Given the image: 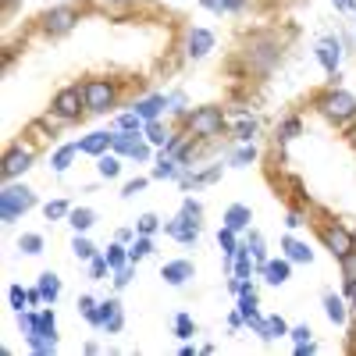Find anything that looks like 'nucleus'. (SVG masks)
<instances>
[{
	"instance_id": "37998d69",
	"label": "nucleus",
	"mask_w": 356,
	"mask_h": 356,
	"mask_svg": "<svg viewBox=\"0 0 356 356\" xmlns=\"http://www.w3.org/2000/svg\"><path fill=\"white\" fill-rule=\"evenodd\" d=\"M193 332H196L193 317H189V314H178V317H175V335H178V339H193Z\"/></svg>"
},
{
	"instance_id": "6ab92c4d",
	"label": "nucleus",
	"mask_w": 356,
	"mask_h": 356,
	"mask_svg": "<svg viewBox=\"0 0 356 356\" xmlns=\"http://www.w3.org/2000/svg\"><path fill=\"white\" fill-rule=\"evenodd\" d=\"M282 250H285V257L292 264H310L314 260V250L307 243H300V239H292V235H285V239H282Z\"/></svg>"
},
{
	"instance_id": "2eb2a0df",
	"label": "nucleus",
	"mask_w": 356,
	"mask_h": 356,
	"mask_svg": "<svg viewBox=\"0 0 356 356\" xmlns=\"http://www.w3.org/2000/svg\"><path fill=\"white\" fill-rule=\"evenodd\" d=\"M260 275H264L267 285H285L289 275H292V260L289 257L285 260H267V264H260Z\"/></svg>"
},
{
	"instance_id": "0e129e2a",
	"label": "nucleus",
	"mask_w": 356,
	"mask_h": 356,
	"mask_svg": "<svg viewBox=\"0 0 356 356\" xmlns=\"http://www.w3.org/2000/svg\"><path fill=\"white\" fill-rule=\"evenodd\" d=\"M346 139L356 146V122H353V125H346Z\"/></svg>"
},
{
	"instance_id": "7c9ffc66",
	"label": "nucleus",
	"mask_w": 356,
	"mask_h": 356,
	"mask_svg": "<svg viewBox=\"0 0 356 356\" xmlns=\"http://www.w3.org/2000/svg\"><path fill=\"white\" fill-rule=\"evenodd\" d=\"M104 257H107V264H111V271H118V267L132 264V260H129V250H125V243H122V239H118L114 246H107V253H104Z\"/></svg>"
},
{
	"instance_id": "bf43d9fd",
	"label": "nucleus",
	"mask_w": 356,
	"mask_h": 356,
	"mask_svg": "<svg viewBox=\"0 0 356 356\" xmlns=\"http://www.w3.org/2000/svg\"><path fill=\"white\" fill-rule=\"evenodd\" d=\"M310 353H317V346H314V342H303V346H296V356H310Z\"/></svg>"
},
{
	"instance_id": "aec40b11",
	"label": "nucleus",
	"mask_w": 356,
	"mask_h": 356,
	"mask_svg": "<svg viewBox=\"0 0 356 356\" xmlns=\"http://www.w3.org/2000/svg\"><path fill=\"white\" fill-rule=\"evenodd\" d=\"M324 314H328V321L332 324H346V317H349V310H346V300L342 296H335V292H324Z\"/></svg>"
},
{
	"instance_id": "c9c22d12",
	"label": "nucleus",
	"mask_w": 356,
	"mask_h": 356,
	"mask_svg": "<svg viewBox=\"0 0 356 356\" xmlns=\"http://www.w3.org/2000/svg\"><path fill=\"white\" fill-rule=\"evenodd\" d=\"M253 161H257V146L253 143H243L239 150L232 154V168H250Z\"/></svg>"
},
{
	"instance_id": "58836bf2",
	"label": "nucleus",
	"mask_w": 356,
	"mask_h": 356,
	"mask_svg": "<svg viewBox=\"0 0 356 356\" xmlns=\"http://www.w3.org/2000/svg\"><path fill=\"white\" fill-rule=\"evenodd\" d=\"M154 253V243H150V235H139V239L129 246V260L136 264V260H143V257H150Z\"/></svg>"
},
{
	"instance_id": "bb28decb",
	"label": "nucleus",
	"mask_w": 356,
	"mask_h": 356,
	"mask_svg": "<svg viewBox=\"0 0 356 356\" xmlns=\"http://www.w3.org/2000/svg\"><path fill=\"white\" fill-rule=\"evenodd\" d=\"M40 292H43L47 303H54L57 296H61V278H57L54 271H43V275H40Z\"/></svg>"
},
{
	"instance_id": "09e8293b",
	"label": "nucleus",
	"mask_w": 356,
	"mask_h": 356,
	"mask_svg": "<svg viewBox=\"0 0 356 356\" xmlns=\"http://www.w3.org/2000/svg\"><path fill=\"white\" fill-rule=\"evenodd\" d=\"M72 214V207L65 203V200H54V203H47V218L50 221H57V218H68Z\"/></svg>"
},
{
	"instance_id": "864d4df0",
	"label": "nucleus",
	"mask_w": 356,
	"mask_h": 356,
	"mask_svg": "<svg viewBox=\"0 0 356 356\" xmlns=\"http://www.w3.org/2000/svg\"><path fill=\"white\" fill-rule=\"evenodd\" d=\"M143 189H146V178H132V182L122 189V196H125V200H132V196H136V193H143Z\"/></svg>"
},
{
	"instance_id": "f704fd0d",
	"label": "nucleus",
	"mask_w": 356,
	"mask_h": 356,
	"mask_svg": "<svg viewBox=\"0 0 356 356\" xmlns=\"http://www.w3.org/2000/svg\"><path fill=\"white\" fill-rule=\"evenodd\" d=\"M143 132H146V143H150V146H164V143L171 139V132H168L161 122H146Z\"/></svg>"
},
{
	"instance_id": "6e6d98bb",
	"label": "nucleus",
	"mask_w": 356,
	"mask_h": 356,
	"mask_svg": "<svg viewBox=\"0 0 356 356\" xmlns=\"http://www.w3.org/2000/svg\"><path fill=\"white\" fill-rule=\"evenodd\" d=\"M182 211H186V214H193V218H203V207H200L196 200H186V203H182Z\"/></svg>"
},
{
	"instance_id": "c756f323",
	"label": "nucleus",
	"mask_w": 356,
	"mask_h": 356,
	"mask_svg": "<svg viewBox=\"0 0 356 356\" xmlns=\"http://www.w3.org/2000/svg\"><path fill=\"white\" fill-rule=\"evenodd\" d=\"M218 178H221V164L207 168V171H200V175H182V182H186V186H211V182H218Z\"/></svg>"
},
{
	"instance_id": "603ef678",
	"label": "nucleus",
	"mask_w": 356,
	"mask_h": 356,
	"mask_svg": "<svg viewBox=\"0 0 356 356\" xmlns=\"http://www.w3.org/2000/svg\"><path fill=\"white\" fill-rule=\"evenodd\" d=\"M132 282V267L125 264V267H118V271H114V289H125Z\"/></svg>"
},
{
	"instance_id": "680f3d73",
	"label": "nucleus",
	"mask_w": 356,
	"mask_h": 356,
	"mask_svg": "<svg viewBox=\"0 0 356 356\" xmlns=\"http://www.w3.org/2000/svg\"><path fill=\"white\" fill-rule=\"evenodd\" d=\"M346 296L353 300V310H356V282H346Z\"/></svg>"
},
{
	"instance_id": "4468645a",
	"label": "nucleus",
	"mask_w": 356,
	"mask_h": 356,
	"mask_svg": "<svg viewBox=\"0 0 356 356\" xmlns=\"http://www.w3.org/2000/svg\"><path fill=\"white\" fill-rule=\"evenodd\" d=\"M100 328H107L111 335L125 328V314H122V303L118 300H104L100 303Z\"/></svg>"
},
{
	"instance_id": "79ce46f5",
	"label": "nucleus",
	"mask_w": 356,
	"mask_h": 356,
	"mask_svg": "<svg viewBox=\"0 0 356 356\" xmlns=\"http://www.w3.org/2000/svg\"><path fill=\"white\" fill-rule=\"evenodd\" d=\"M257 122H253V118H243V122L239 125H235V139H239V143H253V136H257Z\"/></svg>"
},
{
	"instance_id": "3c124183",
	"label": "nucleus",
	"mask_w": 356,
	"mask_h": 356,
	"mask_svg": "<svg viewBox=\"0 0 356 356\" xmlns=\"http://www.w3.org/2000/svg\"><path fill=\"white\" fill-rule=\"evenodd\" d=\"M310 335H314V332L307 328V324H300V328H292V332H289V339H292L296 346H303V342H314Z\"/></svg>"
},
{
	"instance_id": "4be33fe9",
	"label": "nucleus",
	"mask_w": 356,
	"mask_h": 356,
	"mask_svg": "<svg viewBox=\"0 0 356 356\" xmlns=\"http://www.w3.org/2000/svg\"><path fill=\"white\" fill-rule=\"evenodd\" d=\"M289 332H292V328L275 314V317H264V332H260V339H264V342H275V339H285Z\"/></svg>"
},
{
	"instance_id": "49530a36",
	"label": "nucleus",
	"mask_w": 356,
	"mask_h": 356,
	"mask_svg": "<svg viewBox=\"0 0 356 356\" xmlns=\"http://www.w3.org/2000/svg\"><path fill=\"white\" fill-rule=\"evenodd\" d=\"M136 228H139V235H154V232L161 228V218H157V214H143V218L136 221Z\"/></svg>"
},
{
	"instance_id": "2f4dec72",
	"label": "nucleus",
	"mask_w": 356,
	"mask_h": 356,
	"mask_svg": "<svg viewBox=\"0 0 356 356\" xmlns=\"http://www.w3.org/2000/svg\"><path fill=\"white\" fill-rule=\"evenodd\" d=\"M79 314L93 324V328H100V303L93 300V296H82V300H79Z\"/></svg>"
},
{
	"instance_id": "f03ea898",
	"label": "nucleus",
	"mask_w": 356,
	"mask_h": 356,
	"mask_svg": "<svg viewBox=\"0 0 356 356\" xmlns=\"http://www.w3.org/2000/svg\"><path fill=\"white\" fill-rule=\"evenodd\" d=\"M186 129L196 139H218L225 132V107H214V104L196 107L193 114H186Z\"/></svg>"
},
{
	"instance_id": "473e14b6",
	"label": "nucleus",
	"mask_w": 356,
	"mask_h": 356,
	"mask_svg": "<svg viewBox=\"0 0 356 356\" xmlns=\"http://www.w3.org/2000/svg\"><path fill=\"white\" fill-rule=\"evenodd\" d=\"M218 246L225 250V257H228V260H235V253L243 250L239 243H235V232H232V228H225V225H221V232H218Z\"/></svg>"
},
{
	"instance_id": "7ed1b4c3",
	"label": "nucleus",
	"mask_w": 356,
	"mask_h": 356,
	"mask_svg": "<svg viewBox=\"0 0 356 356\" xmlns=\"http://www.w3.org/2000/svg\"><path fill=\"white\" fill-rule=\"evenodd\" d=\"M82 97L89 114H107L118 107V82L114 79H86L82 82Z\"/></svg>"
},
{
	"instance_id": "8fccbe9b",
	"label": "nucleus",
	"mask_w": 356,
	"mask_h": 356,
	"mask_svg": "<svg viewBox=\"0 0 356 356\" xmlns=\"http://www.w3.org/2000/svg\"><path fill=\"white\" fill-rule=\"evenodd\" d=\"M285 225H289V228H303V225H307V214L300 211V207H292V211L285 214Z\"/></svg>"
},
{
	"instance_id": "9d476101",
	"label": "nucleus",
	"mask_w": 356,
	"mask_h": 356,
	"mask_svg": "<svg viewBox=\"0 0 356 356\" xmlns=\"http://www.w3.org/2000/svg\"><path fill=\"white\" fill-rule=\"evenodd\" d=\"M164 232L171 235L175 243H186V246H189V243H196V239H200V218H193V214H186V211H182L175 221H168V228H164Z\"/></svg>"
},
{
	"instance_id": "20e7f679",
	"label": "nucleus",
	"mask_w": 356,
	"mask_h": 356,
	"mask_svg": "<svg viewBox=\"0 0 356 356\" xmlns=\"http://www.w3.org/2000/svg\"><path fill=\"white\" fill-rule=\"evenodd\" d=\"M36 207V193L25 189V186H15L8 182L4 189H0V221L4 225H15L25 211H33Z\"/></svg>"
},
{
	"instance_id": "de8ad7c7",
	"label": "nucleus",
	"mask_w": 356,
	"mask_h": 356,
	"mask_svg": "<svg viewBox=\"0 0 356 356\" xmlns=\"http://www.w3.org/2000/svg\"><path fill=\"white\" fill-rule=\"evenodd\" d=\"M246 246H250V253H253V260H257V264H267V253H264V239H260L257 232H250V243H246Z\"/></svg>"
},
{
	"instance_id": "ddd939ff",
	"label": "nucleus",
	"mask_w": 356,
	"mask_h": 356,
	"mask_svg": "<svg viewBox=\"0 0 356 356\" xmlns=\"http://www.w3.org/2000/svg\"><path fill=\"white\" fill-rule=\"evenodd\" d=\"M193 275H196L193 260H171V264H164V267H161V278H164L168 285H175V289H178V285H186Z\"/></svg>"
},
{
	"instance_id": "412c9836",
	"label": "nucleus",
	"mask_w": 356,
	"mask_h": 356,
	"mask_svg": "<svg viewBox=\"0 0 356 356\" xmlns=\"http://www.w3.org/2000/svg\"><path fill=\"white\" fill-rule=\"evenodd\" d=\"M136 146H139V132H125V129H118V132H114L111 150H114L118 157H132V154H136Z\"/></svg>"
},
{
	"instance_id": "0eeeda50",
	"label": "nucleus",
	"mask_w": 356,
	"mask_h": 356,
	"mask_svg": "<svg viewBox=\"0 0 356 356\" xmlns=\"http://www.w3.org/2000/svg\"><path fill=\"white\" fill-rule=\"evenodd\" d=\"M54 118L57 122H79V118L86 114V97H82V86H65L57 89L54 97Z\"/></svg>"
},
{
	"instance_id": "a18cd8bd",
	"label": "nucleus",
	"mask_w": 356,
	"mask_h": 356,
	"mask_svg": "<svg viewBox=\"0 0 356 356\" xmlns=\"http://www.w3.org/2000/svg\"><path fill=\"white\" fill-rule=\"evenodd\" d=\"M339 267H342V278H346V282H356V250H349V253L339 260Z\"/></svg>"
},
{
	"instance_id": "c03bdc74",
	"label": "nucleus",
	"mask_w": 356,
	"mask_h": 356,
	"mask_svg": "<svg viewBox=\"0 0 356 356\" xmlns=\"http://www.w3.org/2000/svg\"><path fill=\"white\" fill-rule=\"evenodd\" d=\"M107 271H111V264H107V257H100V253H97L93 260H89V278H93V282H100V278H104Z\"/></svg>"
},
{
	"instance_id": "cd10ccee",
	"label": "nucleus",
	"mask_w": 356,
	"mask_h": 356,
	"mask_svg": "<svg viewBox=\"0 0 356 356\" xmlns=\"http://www.w3.org/2000/svg\"><path fill=\"white\" fill-rule=\"evenodd\" d=\"M250 257H253L250 246H243L239 253H235V260H232V264H235V278H243V282L253 278V260H250Z\"/></svg>"
},
{
	"instance_id": "e2e57ef3",
	"label": "nucleus",
	"mask_w": 356,
	"mask_h": 356,
	"mask_svg": "<svg viewBox=\"0 0 356 356\" xmlns=\"http://www.w3.org/2000/svg\"><path fill=\"white\" fill-rule=\"evenodd\" d=\"M118 239H122V243H132V228H118Z\"/></svg>"
},
{
	"instance_id": "4d7b16f0",
	"label": "nucleus",
	"mask_w": 356,
	"mask_h": 356,
	"mask_svg": "<svg viewBox=\"0 0 356 356\" xmlns=\"http://www.w3.org/2000/svg\"><path fill=\"white\" fill-rule=\"evenodd\" d=\"M200 4H203L207 11H214V15H221V11H225V0H200Z\"/></svg>"
},
{
	"instance_id": "5701e85b",
	"label": "nucleus",
	"mask_w": 356,
	"mask_h": 356,
	"mask_svg": "<svg viewBox=\"0 0 356 356\" xmlns=\"http://www.w3.org/2000/svg\"><path fill=\"white\" fill-rule=\"evenodd\" d=\"M300 132H303V118L300 114H289V118L278 122V143H292Z\"/></svg>"
},
{
	"instance_id": "6e6552de",
	"label": "nucleus",
	"mask_w": 356,
	"mask_h": 356,
	"mask_svg": "<svg viewBox=\"0 0 356 356\" xmlns=\"http://www.w3.org/2000/svg\"><path fill=\"white\" fill-rule=\"evenodd\" d=\"M75 22H79V8H72V4H57V8H50V11H43V18H40V29L47 36H65V33H72L75 29Z\"/></svg>"
},
{
	"instance_id": "052dcab7",
	"label": "nucleus",
	"mask_w": 356,
	"mask_h": 356,
	"mask_svg": "<svg viewBox=\"0 0 356 356\" xmlns=\"http://www.w3.org/2000/svg\"><path fill=\"white\" fill-rule=\"evenodd\" d=\"M246 0H225V11H243Z\"/></svg>"
},
{
	"instance_id": "1a4fd4ad",
	"label": "nucleus",
	"mask_w": 356,
	"mask_h": 356,
	"mask_svg": "<svg viewBox=\"0 0 356 356\" xmlns=\"http://www.w3.org/2000/svg\"><path fill=\"white\" fill-rule=\"evenodd\" d=\"M36 154H33V146H11V150L4 154V164H0V175H4V182H15V178H22L29 168H33Z\"/></svg>"
},
{
	"instance_id": "f257e3e1",
	"label": "nucleus",
	"mask_w": 356,
	"mask_h": 356,
	"mask_svg": "<svg viewBox=\"0 0 356 356\" xmlns=\"http://www.w3.org/2000/svg\"><path fill=\"white\" fill-rule=\"evenodd\" d=\"M314 107L328 118L332 125H353L356 122V97L349 89H324V93H317Z\"/></svg>"
},
{
	"instance_id": "a19ab883",
	"label": "nucleus",
	"mask_w": 356,
	"mask_h": 356,
	"mask_svg": "<svg viewBox=\"0 0 356 356\" xmlns=\"http://www.w3.org/2000/svg\"><path fill=\"white\" fill-rule=\"evenodd\" d=\"M8 303H11V310H29V289H22V285H11L8 289Z\"/></svg>"
},
{
	"instance_id": "393cba45",
	"label": "nucleus",
	"mask_w": 356,
	"mask_h": 356,
	"mask_svg": "<svg viewBox=\"0 0 356 356\" xmlns=\"http://www.w3.org/2000/svg\"><path fill=\"white\" fill-rule=\"evenodd\" d=\"M154 178H182V164H178L171 154H164V150H161L157 168H154Z\"/></svg>"
},
{
	"instance_id": "f3484780",
	"label": "nucleus",
	"mask_w": 356,
	"mask_h": 356,
	"mask_svg": "<svg viewBox=\"0 0 356 356\" xmlns=\"http://www.w3.org/2000/svg\"><path fill=\"white\" fill-rule=\"evenodd\" d=\"M171 100L164 97V93H154V97H143V100H136V114L143 118V122H157L161 118V111L168 107Z\"/></svg>"
},
{
	"instance_id": "5fc2aeb1",
	"label": "nucleus",
	"mask_w": 356,
	"mask_h": 356,
	"mask_svg": "<svg viewBox=\"0 0 356 356\" xmlns=\"http://www.w3.org/2000/svg\"><path fill=\"white\" fill-rule=\"evenodd\" d=\"M132 161H150V143H143V139H139V146H136Z\"/></svg>"
},
{
	"instance_id": "4c0bfd02",
	"label": "nucleus",
	"mask_w": 356,
	"mask_h": 356,
	"mask_svg": "<svg viewBox=\"0 0 356 356\" xmlns=\"http://www.w3.org/2000/svg\"><path fill=\"white\" fill-rule=\"evenodd\" d=\"M18 250H22L25 257H36V253H43V235H36V232L22 235V239H18Z\"/></svg>"
},
{
	"instance_id": "a211bd4d",
	"label": "nucleus",
	"mask_w": 356,
	"mask_h": 356,
	"mask_svg": "<svg viewBox=\"0 0 356 356\" xmlns=\"http://www.w3.org/2000/svg\"><path fill=\"white\" fill-rule=\"evenodd\" d=\"M250 221H253V211H250L246 203H232L228 211H225V228H232V232L250 228Z\"/></svg>"
},
{
	"instance_id": "39448f33",
	"label": "nucleus",
	"mask_w": 356,
	"mask_h": 356,
	"mask_svg": "<svg viewBox=\"0 0 356 356\" xmlns=\"http://www.w3.org/2000/svg\"><path fill=\"white\" fill-rule=\"evenodd\" d=\"M317 235H321L324 250H328L335 260H342L349 250H356V232H349L342 221H324V225L317 228Z\"/></svg>"
},
{
	"instance_id": "a878e982",
	"label": "nucleus",
	"mask_w": 356,
	"mask_h": 356,
	"mask_svg": "<svg viewBox=\"0 0 356 356\" xmlns=\"http://www.w3.org/2000/svg\"><path fill=\"white\" fill-rule=\"evenodd\" d=\"M93 221H97V214L89 211V207H72V214H68V225H72L75 232H89V228H93Z\"/></svg>"
},
{
	"instance_id": "e433bc0d",
	"label": "nucleus",
	"mask_w": 356,
	"mask_h": 356,
	"mask_svg": "<svg viewBox=\"0 0 356 356\" xmlns=\"http://www.w3.org/2000/svg\"><path fill=\"white\" fill-rule=\"evenodd\" d=\"M97 168H100L104 178H118V175H122V161H118V154H104V157H97Z\"/></svg>"
},
{
	"instance_id": "f8f14e48",
	"label": "nucleus",
	"mask_w": 356,
	"mask_h": 356,
	"mask_svg": "<svg viewBox=\"0 0 356 356\" xmlns=\"http://www.w3.org/2000/svg\"><path fill=\"white\" fill-rule=\"evenodd\" d=\"M211 50H214V33H211V29H189V36H186V54L193 57V61L207 57Z\"/></svg>"
},
{
	"instance_id": "dca6fc26",
	"label": "nucleus",
	"mask_w": 356,
	"mask_h": 356,
	"mask_svg": "<svg viewBox=\"0 0 356 356\" xmlns=\"http://www.w3.org/2000/svg\"><path fill=\"white\" fill-rule=\"evenodd\" d=\"M111 143H114V132H89L82 143H79V150L89 154V157H104L111 150Z\"/></svg>"
},
{
	"instance_id": "c85d7f7f",
	"label": "nucleus",
	"mask_w": 356,
	"mask_h": 356,
	"mask_svg": "<svg viewBox=\"0 0 356 356\" xmlns=\"http://www.w3.org/2000/svg\"><path fill=\"white\" fill-rule=\"evenodd\" d=\"M25 342H29V349H33V353H43V356L57 349V339L54 335H40V332H29Z\"/></svg>"
},
{
	"instance_id": "9b49d317",
	"label": "nucleus",
	"mask_w": 356,
	"mask_h": 356,
	"mask_svg": "<svg viewBox=\"0 0 356 356\" xmlns=\"http://www.w3.org/2000/svg\"><path fill=\"white\" fill-rule=\"evenodd\" d=\"M314 54H317L321 68L328 72V75H335V72H339V65H342V43H339L335 36H324V40L314 47Z\"/></svg>"
},
{
	"instance_id": "72a5a7b5",
	"label": "nucleus",
	"mask_w": 356,
	"mask_h": 356,
	"mask_svg": "<svg viewBox=\"0 0 356 356\" xmlns=\"http://www.w3.org/2000/svg\"><path fill=\"white\" fill-rule=\"evenodd\" d=\"M72 253H75L79 260H93V257H97V246L89 243L82 232H75V239H72Z\"/></svg>"
},
{
	"instance_id": "13d9d810",
	"label": "nucleus",
	"mask_w": 356,
	"mask_h": 356,
	"mask_svg": "<svg viewBox=\"0 0 356 356\" xmlns=\"http://www.w3.org/2000/svg\"><path fill=\"white\" fill-rule=\"evenodd\" d=\"M335 11H356V0H332Z\"/></svg>"
},
{
	"instance_id": "69168bd1",
	"label": "nucleus",
	"mask_w": 356,
	"mask_h": 356,
	"mask_svg": "<svg viewBox=\"0 0 356 356\" xmlns=\"http://www.w3.org/2000/svg\"><path fill=\"white\" fill-rule=\"evenodd\" d=\"M11 4H15V0H4V8H11Z\"/></svg>"
},
{
	"instance_id": "b1692460",
	"label": "nucleus",
	"mask_w": 356,
	"mask_h": 356,
	"mask_svg": "<svg viewBox=\"0 0 356 356\" xmlns=\"http://www.w3.org/2000/svg\"><path fill=\"white\" fill-rule=\"evenodd\" d=\"M79 154H82V150H79V143H68V146H61V150L54 154V161H50V164H54V171H57V175H65Z\"/></svg>"
},
{
	"instance_id": "ea45409f",
	"label": "nucleus",
	"mask_w": 356,
	"mask_h": 356,
	"mask_svg": "<svg viewBox=\"0 0 356 356\" xmlns=\"http://www.w3.org/2000/svg\"><path fill=\"white\" fill-rule=\"evenodd\" d=\"M118 129H125V132H143L146 122H143L136 111H125V114H118Z\"/></svg>"
},
{
	"instance_id": "423d86ee",
	"label": "nucleus",
	"mask_w": 356,
	"mask_h": 356,
	"mask_svg": "<svg viewBox=\"0 0 356 356\" xmlns=\"http://www.w3.org/2000/svg\"><path fill=\"white\" fill-rule=\"evenodd\" d=\"M246 61L257 68V72H267L282 61V43L275 36H253L246 43Z\"/></svg>"
}]
</instances>
